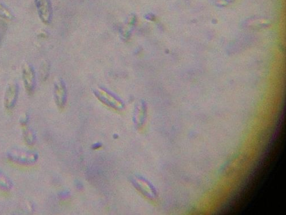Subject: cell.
Wrapping results in <instances>:
<instances>
[{
	"label": "cell",
	"instance_id": "cell-8",
	"mask_svg": "<svg viewBox=\"0 0 286 215\" xmlns=\"http://www.w3.org/2000/svg\"><path fill=\"white\" fill-rule=\"evenodd\" d=\"M94 147H96L95 148H94V149H97L98 148L101 147V145L100 144H97L95 145Z\"/></svg>",
	"mask_w": 286,
	"mask_h": 215
},
{
	"label": "cell",
	"instance_id": "cell-9",
	"mask_svg": "<svg viewBox=\"0 0 286 215\" xmlns=\"http://www.w3.org/2000/svg\"><path fill=\"white\" fill-rule=\"evenodd\" d=\"M1 33H0V42H1Z\"/></svg>",
	"mask_w": 286,
	"mask_h": 215
},
{
	"label": "cell",
	"instance_id": "cell-2",
	"mask_svg": "<svg viewBox=\"0 0 286 215\" xmlns=\"http://www.w3.org/2000/svg\"><path fill=\"white\" fill-rule=\"evenodd\" d=\"M23 79L27 92L29 94L32 93L36 86V76L34 69L31 65L25 64L23 66Z\"/></svg>",
	"mask_w": 286,
	"mask_h": 215
},
{
	"label": "cell",
	"instance_id": "cell-5",
	"mask_svg": "<svg viewBox=\"0 0 286 215\" xmlns=\"http://www.w3.org/2000/svg\"><path fill=\"white\" fill-rule=\"evenodd\" d=\"M55 96L57 105L60 108L65 106L66 100V89L64 82L59 80L55 84Z\"/></svg>",
	"mask_w": 286,
	"mask_h": 215
},
{
	"label": "cell",
	"instance_id": "cell-4",
	"mask_svg": "<svg viewBox=\"0 0 286 215\" xmlns=\"http://www.w3.org/2000/svg\"><path fill=\"white\" fill-rule=\"evenodd\" d=\"M18 93V85L15 83L9 84L6 89L4 99V103L6 108L11 109L15 106L17 101Z\"/></svg>",
	"mask_w": 286,
	"mask_h": 215
},
{
	"label": "cell",
	"instance_id": "cell-6",
	"mask_svg": "<svg viewBox=\"0 0 286 215\" xmlns=\"http://www.w3.org/2000/svg\"><path fill=\"white\" fill-rule=\"evenodd\" d=\"M136 20L134 17L129 18L125 24H123L120 29L121 36L124 39H128L131 36L133 29L135 27Z\"/></svg>",
	"mask_w": 286,
	"mask_h": 215
},
{
	"label": "cell",
	"instance_id": "cell-7",
	"mask_svg": "<svg viewBox=\"0 0 286 215\" xmlns=\"http://www.w3.org/2000/svg\"><path fill=\"white\" fill-rule=\"evenodd\" d=\"M0 17L9 20H12L15 18L11 11L1 3H0Z\"/></svg>",
	"mask_w": 286,
	"mask_h": 215
},
{
	"label": "cell",
	"instance_id": "cell-3",
	"mask_svg": "<svg viewBox=\"0 0 286 215\" xmlns=\"http://www.w3.org/2000/svg\"><path fill=\"white\" fill-rule=\"evenodd\" d=\"M96 96L107 105L112 107L113 108L120 109L123 106L122 101L106 90H101V91H97Z\"/></svg>",
	"mask_w": 286,
	"mask_h": 215
},
{
	"label": "cell",
	"instance_id": "cell-1",
	"mask_svg": "<svg viewBox=\"0 0 286 215\" xmlns=\"http://www.w3.org/2000/svg\"><path fill=\"white\" fill-rule=\"evenodd\" d=\"M34 3L41 20L46 24L51 23L53 11L50 0H34Z\"/></svg>",
	"mask_w": 286,
	"mask_h": 215
}]
</instances>
